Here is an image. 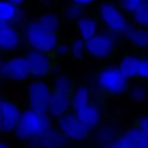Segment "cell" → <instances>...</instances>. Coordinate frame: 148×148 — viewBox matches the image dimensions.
I'll return each mask as SVG.
<instances>
[{"instance_id": "obj_17", "label": "cell", "mask_w": 148, "mask_h": 148, "mask_svg": "<svg viewBox=\"0 0 148 148\" xmlns=\"http://www.w3.org/2000/svg\"><path fill=\"white\" fill-rule=\"evenodd\" d=\"M140 59L134 56H126L120 62L119 67L127 79L137 77Z\"/></svg>"}, {"instance_id": "obj_26", "label": "cell", "mask_w": 148, "mask_h": 148, "mask_svg": "<svg viewBox=\"0 0 148 148\" xmlns=\"http://www.w3.org/2000/svg\"><path fill=\"white\" fill-rule=\"evenodd\" d=\"M133 126L141 130L148 136V115H142L137 117L134 120Z\"/></svg>"}, {"instance_id": "obj_8", "label": "cell", "mask_w": 148, "mask_h": 148, "mask_svg": "<svg viewBox=\"0 0 148 148\" xmlns=\"http://www.w3.org/2000/svg\"><path fill=\"white\" fill-rule=\"evenodd\" d=\"M2 77L12 81L20 82L32 75L30 64L25 57H14L8 59L1 65Z\"/></svg>"}, {"instance_id": "obj_4", "label": "cell", "mask_w": 148, "mask_h": 148, "mask_svg": "<svg viewBox=\"0 0 148 148\" xmlns=\"http://www.w3.org/2000/svg\"><path fill=\"white\" fill-rule=\"evenodd\" d=\"M59 132L66 138L73 141H83L89 136L90 129L84 125L74 113H66L57 119Z\"/></svg>"}, {"instance_id": "obj_29", "label": "cell", "mask_w": 148, "mask_h": 148, "mask_svg": "<svg viewBox=\"0 0 148 148\" xmlns=\"http://www.w3.org/2000/svg\"><path fill=\"white\" fill-rule=\"evenodd\" d=\"M7 1H10V2L12 3V4H15L17 6H20L24 4L25 0H7Z\"/></svg>"}, {"instance_id": "obj_25", "label": "cell", "mask_w": 148, "mask_h": 148, "mask_svg": "<svg viewBox=\"0 0 148 148\" xmlns=\"http://www.w3.org/2000/svg\"><path fill=\"white\" fill-rule=\"evenodd\" d=\"M142 2L143 0H119L121 9L130 14H133Z\"/></svg>"}, {"instance_id": "obj_24", "label": "cell", "mask_w": 148, "mask_h": 148, "mask_svg": "<svg viewBox=\"0 0 148 148\" xmlns=\"http://www.w3.org/2000/svg\"><path fill=\"white\" fill-rule=\"evenodd\" d=\"M71 51L74 57L77 59H80L83 56L85 51H86L85 47V40L83 38H77L74 40L72 43Z\"/></svg>"}, {"instance_id": "obj_9", "label": "cell", "mask_w": 148, "mask_h": 148, "mask_svg": "<svg viewBox=\"0 0 148 148\" xmlns=\"http://www.w3.org/2000/svg\"><path fill=\"white\" fill-rule=\"evenodd\" d=\"M52 51H40L32 49L27 53L32 75L44 77L49 75L55 66V60L51 56Z\"/></svg>"}, {"instance_id": "obj_13", "label": "cell", "mask_w": 148, "mask_h": 148, "mask_svg": "<svg viewBox=\"0 0 148 148\" xmlns=\"http://www.w3.org/2000/svg\"><path fill=\"white\" fill-rule=\"evenodd\" d=\"M21 38L18 30L8 23H1L0 47L4 51H14L19 49Z\"/></svg>"}, {"instance_id": "obj_12", "label": "cell", "mask_w": 148, "mask_h": 148, "mask_svg": "<svg viewBox=\"0 0 148 148\" xmlns=\"http://www.w3.org/2000/svg\"><path fill=\"white\" fill-rule=\"evenodd\" d=\"M116 147H148V136L133 126L129 129L114 144Z\"/></svg>"}, {"instance_id": "obj_1", "label": "cell", "mask_w": 148, "mask_h": 148, "mask_svg": "<svg viewBox=\"0 0 148 148\" xmlns=\"http://www.w3.org/2000/svg\"><path fill=\"white\" fill-rule=\"evenodd\" d=\"M50 116L28 108L23 111L14 133L21 140H33L49 132Z\"/></svg>"}, {"instance_id": "obj_11", "label": "cell", "mask_w": 148, "mask_h": 148, "mask_svg": "<svg viewBox=\"0 0 148 148\" xmlns=\"http://www.w3.org/2000/svg\"><path fill=\"white\" fill-rule=\"evenodd\" d=\"M72 108V96L51 88L49 104V116L58 119L69 112Z\"/></svg>"}, {"instance_id": "obj_2", "label": "cell", "mask_w": 148, "mask_h": 148, "mask_svg": "<svg viewBox=\"0 0 148 148\" xmlns=\"http://www.w3.org/2000/svg\"><path fill=\"white\" fill-rule=\"evenodd\" d=\"M98 84L101 89L111 96H119L127 90V78L119 66L103 68L98 75Z\"/></svg>"}, {"instance_id": "obj_23", "label": "cell", "mask_w": 148, "mask_h": 148, "mask_svg": "<svg viewBox=\"0 0 148 148\" xmlns=\"http://www.w3.org/2000/svg\"><path fill=\"white\" fill-rule=\"evenodd\" d=\"M147 95V87L143 84H134L129 90V96L134 102L144 101Z\"/></svg>"}, {"instance_id": "obj_6", "label": "cell", "mask_w": 148, "mask_h": 148, "mask_svg": "<svg viewBox=\"0 0 148 148\" xmlns=\"http://www.w3.org/2000/svg\"><path fill=\"white\" fill-rule=\"evenodd\" d=\"M51 88L43 82H32L27 88V102L30 108L42 114H49Z\"/></svg>"}, {"instance_id": "obj_14", "label": "cell", "mask_w": 148, "mask_h": 148, "mask_svg": "<svg viewBox=\"0 0 148 148\" xmlns=\"http://www.w3.org/2000/svg\"><path fill=\"white\" fill-rule=\"evenodd\" d=\"M74 112L78 119L90 130L96 127L101 120V114L99 108L91 102L75 110Z\"/></svg>"}, {"instance_id": "obj_7", "label": "cell", "mask_w": 148, "mask_h": 148, "mask_svg": "<svg viewBox=\"0 0 148 148\" xmlns=\"http://www.w3.org/2000/svg\"><path fill=\"white\" fill-rule=\"evenodd\" d=\"M23 111L17 103L7 98L0 102V129L2 134L14 132Z\"/></svg>"}, {"instance_id": "obj_16", "label": "cell", "mask_w": 148, "mask_h": 148, "mask_svg": "<svg viewBox=\"0 0 148 148\" xmlns=\"http://www.w3.org/2000/svg\"><path fill=\"white\" fill-rule=\"evenodd\" d=\"M77 27L82 38L88 40L98 34V23L95 19L90 17H83L77 21Z\"/></svg>"}, {"instance_id": "obj_3", "label": "cell", "mask_w": 148, "mask_h": 148, "mask_svg": "<svg viewBox=\"0 0 148 148\" xmlns=\"http://www.w3.org/2000/svg\"><path fill=\"white\" fill-rule=\"evenodd\" d=\"M58 33L42 28L35 22L30 23L25 30V39L31 49L52 51L58 44Z\"/></svg>"}, {"instance_id": "obj_20", "label": "cell", "mask_w": 148, "mask_h": 148, "mask_svg": "<svg viewBox=\"0 0 148 148\" xmlns=\"http://www.w3.org/2000/svg\"><path fill=\"white\" fill-rule=\"evenodd\" d=\"M18 6L7 1L1 0L0 2V20L1 23H9L17 15Z\"/></svg>"}, {"instance_id": "obj_10", "label": "cell", "mask_w": 148, "mask_h": 148, "mask_svg": "<svg viewBox=\"0 0 148 148\" xmlns=\"http://www.w3.org/2000/svg\"><path fill=\"white\" fill-rule=\"evenodd\" d=\"M86 51L90 56L98 59H105L112 54L114 43L112 38L103 34H96L85 40Z\"/></svg>"}, {"instance_id": "obj_5", "label": "cell", "mask_w": 148, "mask_h": 148, "mask_svg": "<svg viewBox=\"0 0 148 148\" xmlns=\"http://www.w3.org/2000/svg\"><path fill=\"white\" fill-rule=\"evenodd\" d=\"M99 14L106 27L114 33L126 32L128 28L125 16L114 3L106 1L99 7Z\"/></svg>"}, {"instance_id": "obj_27", "label": "cell", "mask_w": 148, "mask_h": 148, "mask_svg": "<svg viewBox=\"0 0 148 148\" xmlns=\"http://www.w3.org/2000/svg\"><path fill=\"white\" fill-rule=\"evenodd\" d=\"M137 77L148 79V59H140Z\"/></svg>"}, {"instance_id": "obj_30", "label": "cell", "mask_w": 148, "mask_h": 148, "mask_svg": "<svg viewBox=\"0 0 148 148\" xmlns=\"http://www.w3.org/2000/svg\"><path fill=\"white\" fill-rule=\"evenodd\" d=\"M148 1V0H143V1Z\"/></svg>"}, {"instance_id": "obj_28", "label": "cell", "mask_w": 148, "mask_h": 148, "mask_svg": "<svg viewBox=\"0 0 148 148\" xmlns=\"http://www.w3.org/2000/svg\"><path fill=\"white\" fill-rule=\"evenodd\" d=\"M95 0H73L74 3L77 5H87L92 3Z\"/></svg>"}, {"instance_id": "obj_22", "label": "cell", "mask_w": 148, "mask_h": 148, "mask_svg": "<svg viewBox=\"0 0 148 148\" xmlns=\"http://www.w3.org/2000/svg\"><path fill=\"white\" fill-rule=\"evenodd\" d=\"M132 14L136 25L148 28V1H143Z\"/></svg>"}, {"instance_id": "obj_21", "label": "cell", "mask_w": 148, "mask_h": 148, "mask_svg": "<svg viewBox=\"0 0 148 148\" xmlns=\"http://www.w3.org/2000/svg\"><path fill=\"white\" fill-rule=\"evenodd\" d=\"M53 86L51 88L64 92L65 94L72 96L75 89L73 87V83L72 79L66 75H59L55 78L53 81Z\"/></svg>"}, {"instance_id": "obj_18", "label": "cell", "mask_w": 148, "mask_h": 148, "mask_svg": "<svg viewBox=\"0 0 148 148\" xmlns=\"http://www.w3.org/2000/svg\"><path fill=\"white\" fill-rule=\"evenodd\" d=\"M34 22L36 25L42 28L55 33H58L60 26L59 17L54 13H46L42 14L37 20Z\"/></svg>"}, {"instance_id": "obj_15", "label": "cell", "mask_w": 148, "mask_h": 148, "mask_svg": "<svg viewBox=\"0 0 148 148\" xmlns=\"http://www.w3.org/2000/svg\"><path fill=\"white\" fill-rule=\"evenodd\" d=\"M127 38L130 43L139 49L148 47V28L136 26L126 30Z\"/></svg>"}, {"instance_id": "obj_19", "label": "cell", "mask_w": 148, "mask_h": 148, "mask_svg": "<svg viewBox=\"0 0 148 148\" xmlns=\"http://www.w3.org/2000/svg\"><path fill=\"white\" fill-rule=\"evenodd\" d=\"M90 91L86 87L79 86L74 90L72 96V108L73 111L89 103Z\"/></svg>"}]
</instances>
